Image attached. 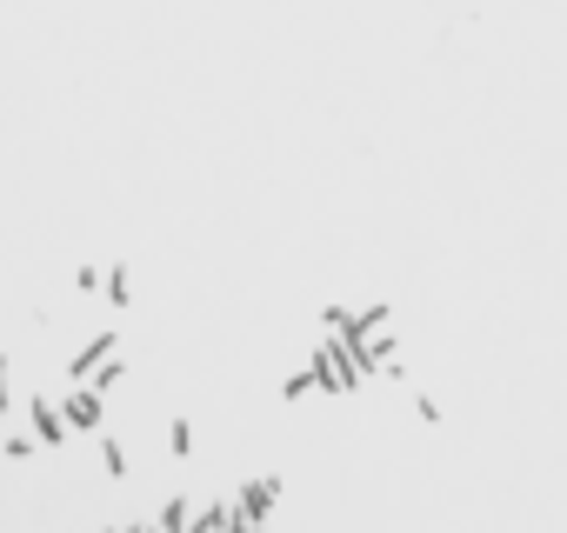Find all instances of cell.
<instances>
[{
	"mask_svg": "<svg viewBox=\"0 0 567 533\" xmlns=\"http://www.w3.org/2000/svg\"><path fill=\"white\" fill-rule=\"evenodd\" d=\"M101 400H107V394H94V387H81V380H74L54 407H61L68 433H101V420H107V407H101Z\"/></svg>",
	"mask_w": 567,
	"mask_h": 533,
	"instance_id": "obj_1",
	"label": "cell"
},
{
	"mask_svg": "<svg viewBox=\"0 0 567 533\" xmlns=\"http://www.w3.org/2000/svg\"><path fill=\"white\" fill-rule=\"evenodd\" d=\"M28 420H34V427H28V433H34V447H61V440H74L54 400H28Z\"/></svg>",
	"mask_w": 567,
	"mask_h": 533,
	"instance_id": "obj_2",
	"label": "cell"
},
{
	"mask_svg": "<svg viewBox=\"0 0 567 533\" xmlns=\"http://www.w3.org/2000/svg\"><path fill=\"white\" fill-rule=\"evenodd\" d=\"M274 500H280V480H274V473H260V480H247V493H240L234 506H240V520H267V506H274Z\"/></svg>",
	"mask_w": 567,
	"mask_h": 533,
	"instance_id": "obj_3",
	"label": "cell"
},
{
	"mask_svg": "<svg viewBox=\"0 0 567 533\" xmlns=\"http://www.w3.org/2000/svg\"><path fill=\"white\" fill-rule=\"evenodd\" d=\"M240 526V506L227 500V506H207V513H194V533H234Z\"/></svg>",
	"mask_w": 567,
	"mask_h": 533,
	"instance_id": "obj_4",
	"label": "cell"
},
{
	"mask_svg": "<svg viewBox=\"0 0 567 533\" xmlns=\"http://www.w3.org/2000/svg\"><path fill=\"white\" fill-rule=\"evenodd\" d=\"M147 533H194V506H187V500H167L161 520H154Z\"/></svg>",
	"mask_w": 567,
	"mask_h": 533,
	"instance_id": "obj_5",
	"label": "cell"
},
{
	"mask_svg": "<svg viewBox=\"0 0 567 533\" xmlns=\"http://www.w3.org/2000/svg\"><path fill=\"white\" fill-rule=\"evenodd\" d=\"M41 447H34V433H8V440H0V460H34Z\"/></svg>",
	"mask_w": 567,
	"mask_h": 533,
	"instance_id": "obj_6",
	"label": "cell"
},
{
	"mask_svg": "<svg viewBox=\"0 0 567 533\" xmlns=\"http://www.w3.org/2000/svg\"><path fill=\"white\" fill-rule=\"evenodd\" d=\"M101 467H107L114 480H127V447H121V440H101Z\"/></svg>",
	"mask_w": 567,
	"mask_h": 533,
	"instance_id": "obj_7",
	"label": "cell"
},
{
	"mask_svg": "<svg viewBox=\"0 0 567 533\" xmlns=\"http://www.w3.org/2000/svg\"><path fill=\"white\" fill-rule=\"evenodd\" d=\"M167 447H174V453H194V427H187V420H174V433H167Z\"/></svg>",
	"mask_w": 567,
	"mask_h": 533,
	"instance_id": "obj_8",
	"label": "cell"
},
{
	"mask_svg": "<svg viewBox=\"0 0 567 533\" xmlns=\"http://www.w3.org/2000/svg\"><path fill=\"white\" fill-rule=\"evenodd\" d=\"M114 533H147V526H114Z\"/></svg>",
	"mask_w": 567,
	"mask_h": 533,
	"instance_id": "obj_9",
	"label": "cell"
}]
</instances>
